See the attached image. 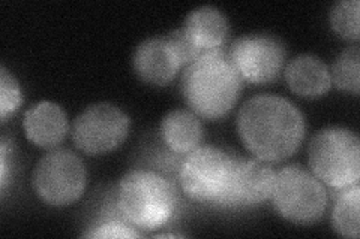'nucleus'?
Returning a JSON list of instances; mask_svg holds the SVG:
<instances>
[{"mask_svg":"<svg viewBox=\"0 0 360 239\" xmlns=\"http://www.w3.org/2000/svg\"><path fill=\"white\" fill-rule=\"evenodd\" d=\"M32 186L45 203L68 207L84 193L87 168L74 151L58 148L45 154L33 169Z\"/></svg>","mask_w":360,"mask_h":239,"instance_id":"obj_7","label":"nucleus"},{"mask_svg":"<svg viewBox=\"0 0 360 239\" xmlns=\"http://www.w3.org/2000/svg\"><path fill=\"white\" fill-rule=\"evenodd\" d=\"M243 79L229 53L213 50L200 54L182 75V95L195 116L219 120L238 104Z\"/></svg>","mask_w":360,"mask_h":239,"instance_id":"obj_2","label":"nucleus"},{"mask_svg":"<svg viewBox=\"0 0 360 239\" xmlns=\"http://www.w3.org/2000/svg\"><path fill=\"white\" fill-rule=\"evenodd\" d=\"M22 96L20 84L15 76L6 71V67L2 66L0 69V117L2 121L6 120L9 114H13L21 105Z\"/></svg>","mask_w":360,"mask_h":239,"instance_id":"obj_19","label":"nucleus"},{"mask_svg":"<svg viewBox=\"0 0 360 239\" xmlns=\"http://www.w3.org/2000/svg\"><path fill=\"white\" fill-rule=\"evenodd\" d=\"M270 199L279 215L297 224L319 221L328 208L324 184L311 170L297 165L276 172Z\"/></svg>","mask_w":360,"mask_h":239,"instance_id":"obj_5","label":"nucleus"},{"mask_svg":"<svg viewBox=\"0 0 360 239\" xmlns=\"http://www.w3.org/2000/svg\"><path fill=\"white\" fill-rule=\"evenodd\" d=\"M332 84L347 93L360 92V51L359 47L345 48L336 57L329 69Z\"/></svg>","mask_w":360,"mask_h":239,"instance_id":"obj_17","label":"nucleus"},{"mask_svg":"<svg viewBox=\"0 0 360 239\" xmlns=\"http://www.w3.org/2000/svg\"><path fill=\"white\" fill-rule=\"evenodd\" d=\"M132 64L141 81L158 87L170 84L184 67L168 36L143 41L134 53Z\"/></svg>","mask_w":360,"mask_h":239,"instance_id":"obj_11","label":"nucleus"},{"mask_svg":"<svg viewBox=\"0 0 360 239\" xmlns=\"http://www.w3.org/2000/svg\"><path fill=\"white\" fill-rule=\"evenodd\" d=\"M161 138L176 154H189L202 141V126L193 111L174 109L161 121Z\"/></svg>","mask_w":360,"mask_h":239,"instance_id":"obj_15","label":"nucleus"},{"mask_svg":"<svg viewBox=\"0 0 360 239\" xmlns=\"http://www.w3.org/2000/svg\"><path fill=\"white\" fill-rule=\"evenodd\" d=\"M129 124L128 114L116 105L107 102L90 105L74 120V145L90 156L110 153L127 139Z\"/></svg>","mask_w":360,"mask_h":239,"instance_id":"obj_8","label":"nucleus"},{"mask_svg":"<svg viewBox=\"0 0 360 239\" xmlns=\"http://www.w3.org/2000/svg\"><path fill=\"white\" fill-rule=\"evenodd\" d=\"M116 205L122 219L143 231H155L170 221L177 207L173 184L153 170L135 169L120 179Z\"/></svg>","mask_w":360,"mask_h":239,"instance_id":"obj_3","label":"nucleus"},{"mask_svg":"<svg viewBox=\"0 0 360 239\" xmlns=\"http://www.w3.org/2000/svg\"><path fill=\"white\" fill-rule=\"evenodd\" d=\"M285 47L276 36L266 33L245 35L236 39L229 57L243 81L269 84L275 81L284 67Z\"/></svg>","mask_w":360,"mask_h":239,"instance_id":"obj_9","label":"nucleus"},{"mask_svg":"<svg viewBox=\"0 0 360 239\" xmlns=\"http://www.w3.org/2000/svg\"><path fill=\"white\" fill-rule=\"evenodd\" d=\"M22 128L33 145L51 150L65 139L70 123L60 105L44 100L25 112Z\"/></svg>","mask_w":360,"mask_h":239,"instance_id":"obj_12","label":"nucleus"},{"mask_svg":"<svg viewBox=\"0 0 360 239\" xmlns=\"http://www.w3.org/2000/svg\"><path fill=\"white\" fill-rule=\"evenodd\" d=\"M360 202V187L359 184L342 189V193L338 196L332 212V226L335 232L344 238L357 239L360 232L359 221V203Z\"/></svg>","mask_w":360,"mask_h":239,"instance_id":"obj_16","label":"nucleus"},{"mask_svg":"<svg viewBox=\"0 0 360 239\" xmlns=\"http://www.w3.org/2000/svg\"><path fill=\"white\" fill-rule=\"evenodd\" d=\"M234 165L236 158L221 148L200 145L180 165V187L195 202L219 203L229 190Z\"/></svg>","mask_w":360,"mask_h":239,"instance_id":"obj_6","label":"nucleus"},{"mask_svg":"<svg viewBox=\"0 0 360 239\" xmlns=\"http://www.w3.org/2000/svg\"><path fill=\"white\" fill-rule=\"evenodd\" d=\"M285 79L292 93L307 99L321 97L332 87L329 67L312 54L295 57L285 67Z\"/></svg>","mask_w":360,"mask_h":239,"instance_id":"obj_13","label":"nucleus"},{"mask_svg":"<svg viewBox=\"0 0 360 239\" xmlns=\"http://www.w3.org/2000/svg\"><path fill=\"white\" fill-rule=\"evenodd\" d=\"M359 0H341L330 9V26L335 33L348 41H359Z\"/></svg>","mask_w":360,"mask_h":239,"instance_id":"obj_18","label":"nucleus"},{"mask_svg":"<svg viewBox=\"0 0 360 239\" xmlns=\"http://www.w3.org/2000/svg\"><path fill=\"white\" fill-rule=\"evenodd\" d=\"M245 148L267 163L295 154L305 138L307 123L299 108L285 97L258 95L240 107L236 120Z\"/></svg>","mask_w":360,"mask_h":239,"instance_id":"obj_1","label":"nucleus"},{"mask_svg":"<svg viewBox=\"0 0 360 239\" xmlns=\"http://www.w3.org/2000/svg\"><path fill=\"white\" fill-rule=\"evenodd\" d=\"M167 36H168V39H170L174 51L177 53L182 66H188L189 63H193L197 59V57L201 54L194 47V43L191 42V39L186 36V33L184 32V29L173 30L172 33H168Z\"/></svg>","mask_w":360,"mask_h":239,"instance_id":"obj_21","label":"nucleus"},{"mask_svg":"<svg viewBox=\"0 0 360 239\" xmlns=\"http://www.w3.org/2000/svg\"><path fill=\"white\" fill-rule=\"evenodd\" d=\"M184 32L201 54L221 50L229 36V20L215 6H200L188 14Z\"/></svg>","mask_w":360,"mask_h":239,"instance_id":"obj_14","label":"nucleus"},{"mask_svg":"<svg viewBox=\"0 0 360 239\" xmlns=\"http://www.w3.org/2000/svg\"><path fill=\"white\" fill-rule=\"evenodd\" d=\"M276 172L260 158L236 161L227 193L218 205L255 207L272 196Z\"/></svg>","mask_w":360,"mask_h":239,"instance_id":"obj_10","label":"nucleus"},{"mask_svg":"<svg viewBox=\"0 0 360 239\" xmlns=\"http://www.w3.org/2000/svg\"><path fill=\"white\" fill-rule=\"evenodd\" d=\"M84 238H140V233L125 220H108L96 226L94 231L83 235Z\"/></svg>","mask_w":360,"mask_h":239,"instance_id":"obj_20","label":"nucleus"},{"mask_svg":"<svg viewBox=\"0 0 360 239\" xmlns=\"http://www.w3.org/2000/svg\"><path fill=\"white\" fill-rule=\"evenodd\" d=\"M308 162L311 172L326 186L342 190L359 184V136L345 128L319 130L309 142Z\"/></svg>","mask_w":360,"mask_h":239,"instance_id":"obj_4","label":"nucleus"}]
</instances>
